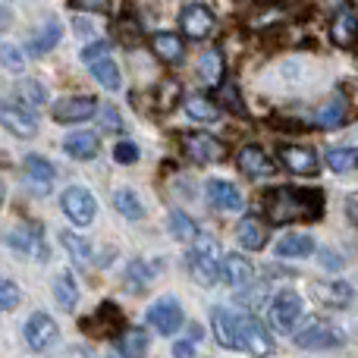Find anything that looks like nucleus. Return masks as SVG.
Instances as JSON below:
<instances>
[{
    "label": "nucleus",
    "instance_id": "1",
    "mask_svg": "<svg viewBox=\"0 0 358 358\" xmlns=\"http://www.w3.org/2000/svg\"><path fill=\"white\" fill-rule=\"evenodd\" d=\"M264 208V220L271 227H286V223H315L324 217V195L315 189H289V185H277V189L264 192L261 198Z\"/></svg>",
    "mask_w": 358,
    "mask_h": 358
},
{
    "label": "nucleus",
    "instance_id": "2",
    "mask_svg": "<svg viewBox=\"0 0 358 358\" xmlns=\"http://www.w3.org/2000/svg\"><path fill=\"white\" fill-rule=\"evenodd\" d=\"M185 264H189L195 283H201V286H214L217 280L223 277L220 261H217V242L210 239V236H198V239L192 242Z\"/></svg>",
    "mask_w": 358,
    "mask_h": 358
},
{
    "label": "nucleus",
    "instance_id": "3",
    "mask_svg": "<svg viewBox=\"0 0 358 358\" xmlns=\"http://www.w3.org/2000/svg\"><path fill=\"white\" fill-rule=\"evenodd\" d=\"M82 60L88 63L92 76L107 88V92H117V88L123 85V79H120V66H117V60L110 57V41L88 44V48L82 50Z\"/></svg>",
    "mask_w": 358,
    "mask_h": 358
},
{
    "label": "nucleus",
    "instance_id": "4",
    "mask_svg": "<svg viewBox=\"0 0 358 358\" xmlns=\"http://www.w3.org/2000/svg\"><path fill=\"white\" fill-rule=\"evenodd\" d=\"M236 349H245L248 355L264 358L273 352V340L267 327L255 315H239L236 317Z\"/></svg>",
    "mask_w": 358,
    "mask_h": 358
},
{
    "label": "nucleus",
    "instance_id": "5",
    "mask_svg": "<svg viewBox=\"0 0 358 358\" xmlns=\"http://www.w3.org/2000/svg\"><path fill=\"white\" fill-rule=\"evenodd\" d=\"M182 151L192 164H220L227 161V145L220 138L208 136V132H185L182 138Z\"/></svg>",
    "mask_w": 358,
    "mask_h": 358
},
{
    "label": "nucleus",
    "instance_id": "6",
    "mask_svg": "<svg viewBox=\"0 0 358 358\" xmlns=\"http://www.w3.org/2000/svg\"><path fill=\"white\" fill-rule=\"evenodd\" d=\"M299 317H302V299H299V292H289V289L277 292V299H273L271 308H267V324H271V330L289 334Z\"/></svg>",
    "mask_w": 358,
    "mask_h": 358
},
{
    "label": "nucleus",
    "instance_id": "7",
    "mask_svg": "<svg viewBox=\"0 0 358 358\" xmlns=\"http://www.w3.org/2000/svg\"><path fill=\"white\" fill-rule=\"evenodd\" d=\"M60 208L76 227H88V223L94 220V214H98V201H94V195L88 189H82V185H73V189L63 192Z\"/></svg>",
    "mask_w": 358,
    "mask_h": 358
},
{
    "label": "nucleus",
    "instance_id": "8",
    "mask_svg": "<svg viewBox=\"0 0 358 358\" xmlns=\"http://www.w3.org/2000/svg\"><path fill=\"white\" fill-rule=\"evenodd\" d=\"M0 126L19 138H31L38 132V123L29 107H22L19 101H6V98H0Z\"/></svg>",
    "mask_w": 358,
    "mask_h": 358
},
{
    "label": "nucleus",
    "instance_id": "9",
    "mask_svg": "<svg viewBox=\"0 0 358 358\" xmlns=\"http://www.w3.org/2000/svg\"><path fill=\"white\" fill-rule=\"evenodd\" d=\"M148 321L161 336H173L185 324V315H182V308H179V302L173 296H164L148 308Z\"/></svg>",
    "mask_w": 358,
    "mask_h": 358
},
{
    "label": "nucleus",
    "instance_id": "10",
    "mask_svg": "<svg viewBox=\"0 0 358 358\" xmlns=\"http://www.w3.org/2000/svg\"><path fill=\"white\" fill-rule=\"evenodd\" d=\"M57 340H60V327H57V321L48 311H35V315L25 321V343H29L35 352L50 349Z\"/></svg>",
    "mask_w": 358,
    "mask_h": 358
},
{
    "label": "nucleus",
    "instance_id": "11",
    "mask_svg": "<svg viewBox=\"0 0 358 358\" xmlns=\"http://www.w3.org/2000/svg\"><path fill=\"white\" fill-rule=\"evenodd\" d=\"M214 13L208 10L204 3H189L182 13H179V29H182V35H189L192 41H204V38L214 35Z\"/></svg>",
    "mask_w": 358,
    "mask_h": 358
},
{
    "label": "nucleus",
    "instance_id": "12",
    "mask_svg": "<svg viewBox=\"0 0 358 358\" xmlns=\"http://www.w3.org/2000/svg\"><path fill=\"white\" fill-rule=\"evenodd\" d=\"M280 164H283L289 173L296 176H315L321 170V161H317L315 148H305V145H280Z\"/></svg>",
    "mask_w": 358,
    "mask_h": 358
},
{
    "label": "nucleus",
    "instance_id": "13",
    "mask_svg": "<svg viewBox=\"0 0 358 358\" xmlns=\"http://www.w3.org/2000/svg\"><path fill=\"white\" fill-rule=\"evenodd\" d=\"M98 113V101L92 94H76V98H60L54 104V120L57 123H82V120Z\"/></svg>",
    "mask_w": 358,
    "mask_h": 358
},
{
    "label": "nucleus",
    "instance_id": "14",
    "mask_svg": "<svg viewBox=\"0 0 358 358\" xmlns=\"http://www.w3.org/2000/svg\"><path fill=\"white\" fill-rule=\"evenodd\" d=\"M82 330L92 336H113L123 330V315H120V308L113 302H104L92 317L82 321Z\"/></svg>",
    "mask_w": 358,
    "mask_h": 358
},
{
    "label": "nucleus",
    "instance_id": "15",
    "mask_svg": "<svg viewBox=\"0 0 358 358\" xmlns=\"http://www.w3.org/2000/svg\"><path fill=\"white\" fill-rule=\"evenodd\" d=\"M330 38L336 48H355L358 44V16L352 6H340L330 19Z\"/></svg>",
    "mask_w": 358,
    "mask_h": 358
},
{
    "label": "nucleus",
    "instance_id": "16",
    "mask_svg": "<svg viewBox=\"0 0 358 358\" xmlns=\"http://www.w3.org/2000/svg\"><path fill=\"white\" fill-rule=\"evenodd\" d=\"M239 170L245 173L248 179H264V176H273L277 173V164L267 157L264 148H258V145H245V148L239 151Z\"/></svg>",
    "mask_w": 358,
    "mask_h": 358
},
{
    "label": "nucleus",
    "instance_id": "17",
    "mask_svg": "<svg viewBox=\"0 0 358 358\" xmlns=\"http://www.w3.org/2000/svg\"><path fill=\"white\" fill-rule=\"evenodd\" d=\"M343 340L346 336L340 334L336 327H330V324H311L308 330H302V334H296V346L302 349H336L343 346Z\"/></svg>",
    "mask_w": 358,
    "mask_h": 358
},
{
    "label": "nucleus",
    "instance_id": "18",
    "mask_svg": "<svg viewBox=\"0 0 358 358\" xmlns=\"http://www.w3.org/2000/svg\"><path fill=\"white\" fill-rule=\"evenodd\" d=\"M349 101L343 94H334L330 101H324L315 110V126L317 129H340V126L349 123Z\"/></svg>",
    "mask_w": 358,
    "mask_h": 358
},
{
    "label": "nucleus",
    "instance_id": "19",
    "mask_svg": "<svg viewBox=\"0 0 358 358\" xmlns=\"http://www.w3.org/2000/svg\"><path fill=\"white\" fill-rule=\"evenodd\" d=\"M220 271H223V277H227V283L233 286V289H248V286L255 283V264L239 252L227 255L223 264H220Z\"/></svg>",
    "mask_w": 358,
    "mask_h": 358
},
{
    "label": "nucleus",
    "instance_id": "20",
    "mask_svg": "<svg viewBox=\"0 0 358 358\" xmlns=\"http://www.w3.org/2000/svg\"><path fill=\"white\" fill-rule=\"evenodd\" d=\"M151 50H155L157 60L176 66V63H182V57H185V41H182V35H176V31H155V35H151Z\"/></svg>",
    "mask_w": 358,
    "mask_h": 358
},
{
    "label": "nucleus",
    "instance_id": "21",
    "mask_svg": "<svg viewBox=\"0 0 358 358\" xmlns=\"http://www.w3.org/2000/svg\"><path fill=\"white\" fill-rule=\"evenodd\" d=\"M204 189H208V201L220 210H242V204H245L242 192L227 179H210Z\"/></svg>",
    "mask_w": 358,
    "mask_h": 358
},
{
    "label": "nucleus",
    "instance_id": "22",
    "mask_svg": "<svg viewBox=\"0 0 358 358\" xmlns=\"http://www.w3.org/2000/svg\"><path fill=\"white\" fill-rule=\"evenodd\" d=\"M239 245L242 248H248V252H261V248L267 245V227H264V220L261 217H255V214H245L239 220Z\"/></svg>",
    "mask_w": 358,
    "mask_h": 358
},
{
    "label": "nucleus",
    "instance_id": "23",
    "mask_svg": "<svg viewBox=\"0 0 358 358\" xmlns=\"http://www.w3.org/2000/svg\"><path fill=\"white\" fill-rule=\"evenodd\" d=\"M63 151L76 161H92V157H98L101 142L94 132H73V136L63 138Z\"/></svg>",
    "mask_w": 358,
    "mask_h": 358
},
{
    "label": "nucleus",
    "instance_id": "24",
    "mask_svg": "<svg viewBox=\"0 0 358 358\" xmlns=\"http://www.w3.org/2000/svg\"><path fill=\"white\" fill-rule=\"evenodd\" d=\"M210 327H214V340L220 343L223 349H236V315L223 305H217L210 311Z\"/></svg>",
    "mask_w": 358,
    "mask_h": 358
},
{
    "label": "nucleus",
    "instance_id": "25",
    "mask_svg": "<svg viewBox=\"0 0 358 358\" xmlns=\"http://www.w3.org/2000/svg\"><path fill=\"white\" fill-rule=\"evenodd\" d=\"M54 167H50V161H44V157L38 155H29L25 157V179H29V185L38 192V195H44V192L50 189V182H54Z\"/></svg>",
    "mask_w": 358,
    "mask_h": 358
},
{
    "label": "nucleus",
    "instance_id": "26",
    "mask_svg": "<svg viewBox=\"0 0 358 358\" xmlns=\"http://www.w3.org/2000/svg\"><path fill=\"white\" fill-rule=\"evenodd\" d=\"M315 296L330 308H346L352 302V286L340 283V280H321V283H315Z\"/></svg>",
    "mask_w": 358,
    "mask_h": 358
},
{
    "label": "nucleus",
    "instance_id": "27",
    "mask_svg": "<svg viewBox=\"0 0 358 358\" xmlns=\"http://www.w3.org/2000/svg\"><path fill=\"white\" fill-rule=\"evenodd\" d=\"M117 352L123 358H142L148 352V334L142 327H123L117 334Z\"/></svg>",
    "mask_w": 358,
    "mask_h": 358
},
{
    "label": "nucleus",
    "instance_id": "28",
    "mask_svg": "<svg viewBox=\"0 0 358 358\" xmlns=\"http://www.w3.org/2000/svg\"><path fill=\"white\" fill-rule=\"evenodd\" d=\"M198 73H201L204 85H210V88L220 85V82H223V73H227V60H223L220 50H217V48L204 50V54H201V63H198Z\"/></svg>",
    "mask_w": 358,
    "mask_h": 358
},
{
    "label": "nucleus",
    "instance_id": "29",
    "mask_svg": "<svg viewBox=\"0 0 358 358\" xmlns=\"http://www.w3.org/2000/svg\"><path fill=\"white\" fill-rule=\"evenodd\" d=\"M315 252V239L302 233H289L277 242V255L280 258H308Z\"/></svg>",
    "mask_w": 358,
    "mask_h": 358
},
{
    "label": "nucleus",
    "instance_id": "30",
    "mask_svg": "<svg viewBox=\"0 0 358 358\" xmlns=\"http://www.w3.org/2000/svg\"><path fill=\"white\" fill-rule=\"evenodd\" d=\"M60 35H63L60 22H57V19H48V22H44L41 29L35 31V38L29 41V50H31V54H48V50H54V48H57Z\"/></svg>",
    "mask_w": 358,
    "mask_h": 358
},
{
    "label": "nucleus",
    "instance_id": "31",
    "mask_svg": "<svg viewBox=\"0 0 358 358\" xmlns=\"http://www.w3.org/2000/svg\"><path fill=\"white\" fill-rule=\"evenodd\" d=\"M179 101H182V85H179L176 79L157 82V88H155V107H157V110H161V113L176 110Z\"/></svg>",
    "mask_w": 358,
    "mask_h": 358
},
{
    "label": "nucleus",
    "instance_id": "32",
    "mask_svg": "<svg viewBox=\"0 0 358 358\" xmlns=\"http://www.w3.org/2000/svg\"><path fill=\"white\" fill-rule=\"evenodd\" d=\"M185 113L192 120H198V123H214L220 117V107L210 98H204V94H192V98H185Z\"/></svg>",
    "mask_w": 358,
    "mask_h": 358
},
{
    "label": "nucleus",
    "instance_id": "33",
    "mask_svg": "<svg viewBox=\"0 0 358 358\" xmlns=\"http://www.w3.org/2000/svg\"><path fill=\"white\" fill-rule=\"evenodd\" d=\"M54 296L63 311H73L76 305H79V286H76L73 273H60V277L54 280Z\"/></svg>",
    "mask_w": 358,
    "mask_h": 358
},
{
    "label": "nucleus",
    "instance_id": "34",
    "mask_svg": "<svg viewBox=\"0 0 358 358\" xmlns=\"http://www.w3.org/2000/svg\"><path fill=\"white\" fill-rule=\"evenodd\" d=\"M170 233H173L179 242H185V245H192V242L201 236L195 220H192L189 214H182V210H170Z\"/></svg>",
    "mask_w": 358,
    "mask_h": 358
},
{
    "label": "nucleus",
    "instance_id": "35",
    "mask_svg": "<svg viewBox=\"0 0 358 358\" xmlns=\"http://www.w3.org/2000/svg\"><path fill=\"white\" fill-rule=\"evenodd\" d=\"M214 104L220 107V110H229V113L245 110V107H242V98H239V85H233V82H220V85H217Z\"/></svg>",
    "mask_w": 358,
    "mask_h": 358
},
{
    "label": "nucleus",
    "instance_id": "36",
    "mask_svg": "<svg viewBox=\"0 0 358 358\" xmlns=\"http://www.w3.org/2000/svg\"><path fill=\"white\" fill-rule=\"evenodd\" d=\"M113 208H117L120 214L126 217V220H138V217L145 214L138 195H136V192H129V189H120L117 195H113Z\"/></svg>",
    "mask_w": 358,
    "mask_h": 358
},
{
    "label": "nucleus",
    "instance_id": "37",
    "mask_svg": "<svg viewBox=\"0 0 358 358\" xmlns=\"http://www.w3.org/2000/svg\"><path fill=\"white\" fill-rule=\"evenodd\" d=\"M60 242H63V248L73 255L76 264H88V261H92V248H88V242L82 239V236H76V233H69V229H63V233H60Z\"/></svg>",
    "mask_w": 358,
    "mask_h": 358
},
{
    "label": "nucleus",
    "instance_id": "38",
    "mask_svg": "<svg viewBox=\"0 0 358 358\" xmlns=\"http://www.w3.org/2000/svg\"><path fill=\"white\" fill-rule=\"evenodd\" d=\"M327 167L334 170V173H349L352 167H358V151L355 148H330Z\"/></svg>",
    "mask_w": 358,
    "mask_h": 358
},
{
    "label": "nucleus",
    "instance_id": "39",
    "mask_svg": "<svg viewBox=\"0 0 358 358\" xmlns=\"http://www.w3.org/2000/svg\"><path fill=\"white\" fill-rule=\"evenodd\" d=\"M44 101H48V92H44L41 85H38V82H22V85H19V104L22 107H41Z\"/></svg>",
    "mask_w": 358,
    "mask_h": 358
},
{
    "label": "nucleus",
    "instance_id": "40",
    "mask_svg": "<svg viewBox=\"0 0 358 358\" xmlns=\"http://www.w3.org/2000/svg\"><path fill=\"white\" fill-rule=\"evenodd\" d=\"M0 66L6 73H22L25 69V60H22V50L16 44H0Z\"/></svg>",
    "mask_w": 358,
    "mask_h": 358
},
{
    "label": "nucleus",
    "instance_id": "41",
    "mask_svg": "<svg viewBox=\"0 0 358 358\" xmlns=\"http://www.w3.org/2000/svg\"><path fill=\"white\" fill-rule=\"evenodd\" d=\"M19 286L13 283V280H3L0 277V311H13L19 305Z\"/></svg>",
    "mask_w": 358,
    "mask_h": 358
},
{
    "label": "nucleus",
    "instance_id": "42",
    "mask_svg": "<svg viewBox=\"0 0 358 358\" xmlns=\"http://www.w3.org/2000/svg\"><path fill=\"white\" fill-rule=\"evenodd\" d=\"M155 273L157 271H151L145 261H132L129 271H126V283H129V286H145L151 277H155Z\"/></svg>",
    "mask_w": 358,
    "mask_h": 358
},
{
    "label": "nucleus",
    "instance_id": "43",
    "mask_svg": "<svg viewBox=\"0 0 358 358\" xmlns=\"http://www.w3.org/2000/svg\"><path fill=\"white\" fill-rule=\"evenodd\" d=\"M113 161H120V164H136V161H138V145H132V142H117V145H113Z\"/></svg>",
    "mask_w": 358,
    "mask_h": 358
},
{
    "label": "nucleus",
    "instance_id": "44",
    "mask_svg": "<svg viewBox=\"0 0 358 358\" xmlns=\"http://www.w3.org/2000/svg\"><path fill=\"white\" fill-rule=\"evenodd\" d=\"M98 113H101V129H113V132L123 129V120H120V113L113 107H98Z\"/></svg>",
    "mask_w": 358,
    "mask_h": 358
},
{
    "label": "nucleus",
    "instance_id": "45",
    "mask_svg": "<svg viewBox=\"0 0 358 358\" xmlns=\"http://www.w3.org/2000/svg\"><path fill=\"white\" fill-rule=\"evenodd\" d=\"M69 6H76V10H92V13H110L113 0H69Z\"/></svg>",
    "mask_w": 358,
    "mask_h": 358
},
{
    "label": "nucleus",
    "instance_id": "46",
    "mask_svg": "<svg viewBox=\"0 0 358 358\" xmlns=\"http://www.w3.org/2000/svg\"><path fill=\"white\" fill-rule=\"evenodd\" d=\"M280 19H283V13L277 10V6H273L271 13H261L258 19H248V25H252V29H261V25H271V22H280Z\"/></svg>",
    "mask_w": 358,
    "mask_h": 358
},
{
    "label": "nucleus",
    "instance_id": "47",
    "mask_svg": "<svg viewBox=\"0 0 358 358\" xmlns=\"http://www.w3.org/2000/svg\"><path fill=\"white\" fill-rule=\"evenodd\" d=\"M173 358H195V349H192V343L189 340L173 343Z\"/></svg>",
    "mask_w": 358,
    "mask_h": 358
},
{
    "label": "nucleus",
    "instance_id": "48",
    "mask_svg": "<svg viewBox=\"0 0 358 358\" xmlns=\"http://www.w3.org/2000/svg\"><path fill=\"white\" fill-rule=\"evenodd\" d=\"M346 217H349V220H352L355 227H358V192H355V195H349V198H346Z\"/></svg>",
    "mask_w": 358,
    "mask_h": 358
},
{
    "label": "nucleus",
    "instance_id": "49",
    "mask_svg": "<svg viewBox=\"0 0 358 358\" xmlns=\"http://www.w3.org/2000/svg\"><path fill=\"white\" fill-rule=\"evenodd\" d=\"M321 258H324V264H330V267L340 264V258H336V255H330V252H321Z\"/></svg>",
    "mask_w": 358,
    "mask_h": 358
}]
</instances>
